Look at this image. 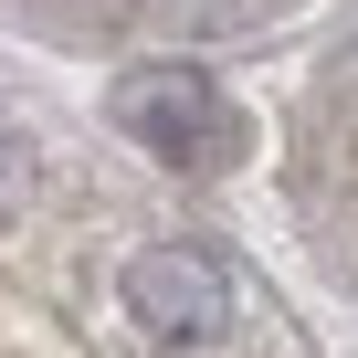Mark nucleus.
Returning a JSON list of instances; mask_svg holds the SVG:
<instances>
[{
  "instance_id": "f03ea898",
  "label": "nucleus",
  "mask_w": 358,
  "mask_h": 358,
  "mask_svg": "<svg viewBox=\"0 0 358 358\" xmlns=\"http://www.w3.org/2000/svg\"><path fill=\"white\" fill-rule=\"evenodd\" d=\"M127 316H137L158 348L222 337V327H232V274H222V253H201V243H148V253L127 264Z\"/></svg>"
},
{
  "instance_id": "7ed1b4c3",
  "label": "nucleus",
  "mask_w": 358,
  "mask_h": 358,
  "mask_svg": "<svg viewBox=\"0 0 358 358\" xmlns=\"http://www.w3.org/2000/svg\"><path fill=\"white\" fill-rule=\"evenodd\" d=\"M158 32H190V43H222V32H253L264 0H148Z\"/></svg>"
},
{
  "instance_id": "f257e3e1",
  "label": "nucleus",
  "mask_w": 358,
  "mask_h": 358,
  "mask_svg": "<svg viewBox=\"0 0 358 358\" xmlns=\"http://www.w3.org/2000/svg\"><path fill=\"white\" fill-rule=\"evenodd\" d=\"M116 127H127L148 158L190 169V179H222V169L243 158V106H232L201 64H137V74L116 85Z\"/></svg>"
}]
</instances>
